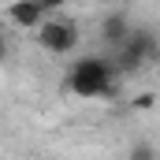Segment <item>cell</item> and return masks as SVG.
Listing matches in <instances>:
<instances>
[{"label":"cell","instance_id":"cell-4","mask_svg":"<svg viewBox=\"0 0 160 160\" xmlns=\"http://www.w3.org/2000/svg\"><path fill=\"white\" fill-rule=\"evenodd\" d=\"M56 11H60L56 4H30V0H22V4H8V8H4V19H8L11 26H19V30H34V34H38Z\"/></svg>","mask_w":160,"mask_h":160},{"label":"cell","instance_id":"cell-3","mask_svg":"<svg viewBox=\"0 0 160 160\" xmlns=\"http://www.w3.org/2000/svg\"><path fill=\"white\" fill-rule=\"evenodd\" d=\"M34 38H38V45L48 52V56H60V60H63V56H75V52H78V45H82V26L71 19V15L56 11Z\"/></svg>","mask_w":160,"mask_h":160},{"label":"cell","instance_id":"cell-1","mask_svg":"<svg viewBox=\"0 0 160 160\" xmlns=\"http://www.w3.org/2000/svg\"><path fill=\"white\" fill-rule=\"evenodd\" d=\"M119 67L112 63V56H78L71 67H67V93H75L82 101H104L116 93L119 86Z\"/></svg>","mask_w":160,"mask_h":160},{"label":"cell","instance_id":"cell-6","mask_svg":"<svg viewBox=\"0 0 160 160\" xmlns=\"http://www.w3.org/2000/svg\"><path fill=\"white\" fill-rule=\"evenodd\" d=\"M127 160H160V145L149 138H134L127 149Z\"/></svg>","mask_w":160,"mask_h":160},{"label":"cell","instance_id":"cell-2","mask_svg":"<svg viewBox=\"0 0 160 160\" xmlns=\"http://www.w3.org/2000/svg\"><path fill=\"white\" fill-rule=\"evenodd\" d=\"M157 60H160V34L153 26H138L119 52H112V63L119 67V75H134Z\"/></svg>","mask_w":160,"mask_h":160},{"label":"cell","instance_id":"cell-5","mask_svg":"<svg viewBox=\"0 0 160 160\" xmlns=\"http://www.w3.org/2000/svg\"><path fill=\"white\" fill-rule=\"evenodd\" d=\"M134 30H138V26H134L130 11H123V8H116V11H108V15L101 19V41H104L108 56H112V52H119L123 45L130 41V34H134Z\"/></svg>","mask_w":160,"mask_h":160}]
</instances>
